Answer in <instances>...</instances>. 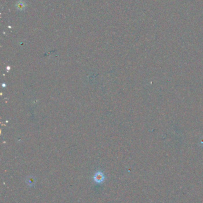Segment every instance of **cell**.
I'll use <instances>...</instances> for the list:
<instances>
[{"label":"cell","mask_w":203,"mask_h":203,"mask_svg":"<svg viewBox=\"0 0 203 203\" xmlns=\"http://www.w3.org/2000/svg\"><path fill=\"white\" fill-rule=\"evenodd\" d=\"M26 182L28 185L29 187H33L36 183V179L34 176H28L26 179Z\"/></svg>","instance_id":"cell-2"},{"label":"cell","mask_w":203,"mask_h":203,"mask_svg":"<svg viewBox=\"0 0 203 203\" xmlns=\"http://www.w3.org/2000/svg\"><path fill=\"white\" fill-rule=\"evenodd\" d=\"M94 182L97 184H101L104 182L105 179V176L101 171H97L94 175L93 177Z\"/></svg>","instance_id":"cell-1"}]
</instances>
